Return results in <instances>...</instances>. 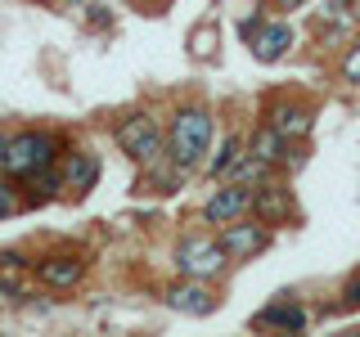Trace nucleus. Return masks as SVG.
<instances>
[{"label":"nucleus","mask_w":360,"mask_h":337,"mask_svg":"<svg viewBox=\"0 0 360 337\" xmlns=\"http://www.w3.org/2000/svg\"><path fill=\"white\" fill-rule=\"evenodd\" d=\"M207 149H212V112L198 104L176 108L172 126H167V157L189 176V171H202Z\"/></svg>","instance_id":"obj_1"},{"label":"nucleus","mask_w":360,"mask_h":337,"mask_svg":"<svg viewBox=\"0 0 360 337\" xmlns=\"http://www.w3.org/2000/svg\"><path fill=\"white\" fill-rule=\"evenodd\" d=\"M59 153H63V140L54 131H22V135H9L5 144V162H0V171L14 176V180H27L45 171V166H59Z\"/></svg>","instance_id":"obj_2"},{"label":"nucleus","mask_w":360,"mask_h":337,"mask_svg":"<svg viewBox=\"0 0 360 337\" xmlns=\"http://www.w3.org/2000/svg\"><path fill=\"white\" fill-rule=\"evenodd\" d=\"M225 270H230V256H225V247L217 243V234H185V239L176 243V275L180 279H202V284H212Z\"/></svg>","instance_id":"obj_3"},{"label":"nucleus","mask_w":360,"mask_h":337,"mask_svg":"<svg viewBox=\"0 0 360 337\" xmlns=\"http://www.w3.org/2000/svg\"><path fill=\"white\" fill-rule=\"evenodd\" d=\"M112 140H117V149L127 153L140 171L167 153V140H162V131H158V121L149 117V112H131V117H122L117 131H112Z\"/></svg>","instance_id":"obj_4"},{"label":"nucleus","mask_w":360,"mask_h":337,"mask_svg":"<svg viewBox=\"0 0 360 337\" xmlns=\"http://www.w3.org/2000/svg\"><path fill=\"white\" fill-rule=\"evenodd\" d=\"M217 243L225 247L230 261H252V256H262L266 247L275 243V234H270V225H262L257 216H239V220H225L217 230Z\"/></svg>","instance_id":"obj_5"},{"label":"nucleus","mask_w":360,"mask_h":337,"mask_svg":"<svg viewBox=\"0 0 360 337\" xmlns=\"http://www.w3.org/2000/svg\"><path fill=\"white\" fill-rule=\"evenodd\" d=\"M248 211L262 225H288V220H297V198H292L288 185L262 180V185H252V207Z\"/></svg>","instance_id":"obj_6"},{"label":"nucleus","mask_w":360,"mask_h":337,"mask_svg":"<svg viewBox=\"0 0 360 337\" xmlns=\"http://www.w3.org/2000/svg\"><path fill=\"white\" fill-rule=\"evenodd\" d=\"M248 207H252V189H248V185H234V180H225L217 194L202 202V220L221 230L225 220H239V216H248Z\"/></svg>","instance_id":"obj_7"},{"label":"nucleus","mask_w":360,"mask_h":337,"mask_svg":"<svg viewBox=\"0 0 360 337\" xmlns=\"http://www.w3.org/2000/svg\"><path fill=\"white\" fill-rule=\"evenodd\" d=\"M32 270H37V279L50 292H68V288H77L86 279V261L82 256H72V252H54V256H41V261H32Z\"/></svg>","instance_id":"obj_8"},{"label":"nucleus","mask_w":360,"mask_h":337,"mask_svg":"<svg viewBox=\"0 0 360 337\" xmlns=\"http://www.w3.org/2000/svg\"><path fill=\"white\" fill-rule=\"evenodd\" d=\"M252 59L257 63H275V59H284L288 54V45H292V27L284 18H262V27L252 32Z\"/></svg>","instance_id":"obj_9"},{"label":"nucleus","mask_w":360,"mask_h":337,"mask_svg":"<svg viewBox=\"0 0 360 337\" xmlns=\"http://www.w3.org/2000/svg\"><path fill=\"white\" fill-rule=\"evenodd\" d=\"M167 310H180V315H212L217 310V297H212V288L202 284V279H185V284H172L162 292Z\"/></svg>","instance_id":"obj_10"},{"label":"nucleus","mask_w":360,"mask_h":337,"mask_svg":"<svg viewBox=\"0 0 360 337\" xmlns=\"http://www.w3.org/2000/svg\"><path fill=\"white\" fill-rule=\"evenodd\" d=\"M59 176H63V189H72V194H90L99 180V157L86 153V149H68L59 157Z\"/></svg>","instance_id":"obj_11"},{"label":"nucleus","mask_w":360,"mask_h":337,"mask_svg":"<svg viewBox=\"0 0 360 337\" xmlns=\"http://www.w3.org/2000/svg\"><path fill=\"white\" fill-rule=\"evenodd\" d=\"M270 126L284 135L288 144H302V140H311L315 112H311L307 104H292V99H284V104H275V108H270Z\"/></svg>","instance_id":"obj_12"},{"label":"nucleus","mask_w":360,"mask_h":337,"mask_svg":"<svg viewBox=\"0 0 360 337\" xmlns=\"http://www.w3.org/2000/svg\"><path fill=\"white\" fill-rule=\"evenodd\" d=\"M252 324L257 329H275V333H302L311 324V315L302 310L297 301H275V306H266Z\"/></svg>","instance_id":"obj_13"},{"label":"nucleus","mask_w":360,"mask_h":337,"mask_svg":"<svg viewBox=\"0 0 360 337\" xmlns=\"http://www.w3.org/2000/svg\"><path fill=\"white\" fill-rule=\"evenodd\" d=\"M248 153H252L257 162H266V166H279V162H284V153H288V140L266 121V126L257 131L252 140H248Z\"/></svg>","instance_id":"obj_14"},{"label":"nucleus","mask_w":360,"mask_h":337,"mask_svg":"<svg viewBox=\"0 0 360 337\" xmlns=\"http://www.w3.org/2000/svg\"><path fill=\"white\" fill-rule=\"evenodd\" d=\"M243 153H248V140H239V135H230V140L221 144V153H217V157H207V162H202V171H207L212 180H225V176H230V166L239 162Z\"/></svg>","instance_id":"obj_15"},{"label":"nucleus","mask_w":360,"mask_h":337,"mask_svg":"<svg viewBox=\"0 0 360 337\" xmlns=\"http://www.w3.org/2000/svg\"><path fill=\"white\" fill-rule=\"evenodd\" d=\"M22 185H32V202H50V198H59V189H63V176H59V166H45V171L27 176Z\"/></svg>","instance_id":"obj_16"},{"label":"nucleus","mask_w":360,"mask_h":337,"mask_svg":"<svg viewBox=\"0 0 360 337\" xmlns=\"http://www.w3.org/2000/svg\"><path fill=\"white\" fill-rule=\"evenodd\" d=\"M266 171H270L266 162H257L252 153H243L239 162L230 166V176H225V180H234V185H248V189H252V185H262V180H266Z\"/></svg>","instance_id":"obj_17"},{"label":"nucleus","mask_w":360,"mask_h":337,"mask_svg":"<svg viewBox=\"0 0 360 337\" xmlns=\"http://www.w3.org/2000/svg\"><path fill=\"white\" fill-rule=\"evenodd\" d=\"M22 180H14V176H0V220L5 216H14V211H22Z\"/></svg>","instance_id":"obj_18"},{"label":"nucleus","mask_w":360,"mask_h":337,"mask_svg":"<svg viewBox=\"0 0 360 337\" xmlns=\"http://www.w3.org/2000/svg\"><path fill=\"white\" fill-rule=\"evenodd\" d=\"M82 9H86V27H99V32H108V27H112L108 5H95V0H90V5H82Z\"/></svg>","instance_id":"obj_19"},{"label":"nucleus","mask_w":360,"mask_h":337,"mask_svg":"<svg viewBox=\"0 0 360 337\" xmlns=\"http://www.w3.org/2000/svg\"><path fill=\"white\" fill-rule=\"evenodd\" d=\"M342 81L360 86V45H352V54H347V59H342Z\"/></svg>","instance_id":"obj_20"},{"label":"nucleus","mask_w":360,"mask_h":337,"mask_svg":"<svg viewBox=\"0 0 360 337\" xmlns=\"http://www.w3.org/2000/svg\"><path fill=\"white\" fill-rule=\"evenodd\" d=\"M342 306L347 310H360V270L352 279H347V288H342Z\"/></svg>","instance_id":"obj_21"},{"label":"nucleus","mask_w":360,"mask_h":337,"mask_svg":"<svg viewBox=\"0 0 360 337\" xmlns=\"http://www.w3.org/2000/svg\"><path fill=\"white\" fill-rule=\"evenodd\" d=\"M307 162H311V153H307V149H288V153H284V166H288L292 176H297V171H302Z\"/></svg>","instance_id":"obj_22"},{"label":"nucleus","mask_w":360,"mask_h":337,"mask_svg":"<svg viewBox=\"0 0 360 337\" xmlns=\"http://www.w3.org/2000/svg\"><path fill=\"white\" fill-rule=\"evenodd\" d=\"M262 27V14H248L243 22H239V41H252V32Z\"/></svg>","instance_id":"obj_23"},{"label":"nucleus","mask_w":360,"mask_h":337,"mask_svg":"<svg viewBox=\"0 0 360 337\" xmlns=\"http://www.w3.org/2000/svg\"><path fill=\"white\" fill-rule=\"evenodd\" d=\"M275 5H279V9H302L307 0H275Z\"/></svg>","instance_id":"obj_24"},{"label":"nucleus","mask_w":360,"mask_h":337,"mask_svg":"<svg viewBox=\"0 0 360 337\" xmlns=\"http://www.w3.org/2000/svg\"><path fill=\"white\" fill-rule=\"evenodd\" d=\"M86 0H59V9H82Z\"/></svg>","instance_id":"obj_25"},{"label":"nucleus","mask_w":360,"mask_h":337,"mask_svg":"<svg viewBox=\"0 0 360 337\" xmlns=\"http://www.w3.org/2000/svg\"><path fill=\"white\" fill-rule=\"evenodd\" d=\"M5 144H9V135H5V131H0V162H5Z\"/></svg>","instance_id":"obj_26"},{"label":"nucleus","mask_w":360,"mask_h":337,"mask_svg":"<svg viewBox=\"0 0 360 337\" xmlns=\"http://www.w3.org/2000/svg\"><path fill=\"white\" fill-rule=\"evenodd\" d=\"M352 22H360V0H356V14H352Z\"/></svg>","instance_id":"obj_27"}]
</instances>
